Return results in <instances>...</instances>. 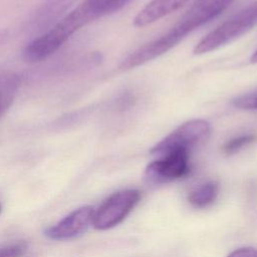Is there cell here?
I'll return each mask as SVG.
<instances>
[{
  "instance_id": "cell-1",
  "label": "cell",
  "mask_w": 257,
  "mask_h": 257,
  "mask_svg": "<svg viewBox=\"0 0 257 257\" xmlns=\"http://www.w3.org/2000/svg\"><path fill=\"white\" fill-rule=\"evenodd\" d=\"M235 0H195L178 22L160 37L144 44L120 63L122 70L144 65L171 50L194 30L218 17Z\"/></svg>"
},
{
  "instance_id": "cell-2",
  "label": "cell",
  "mask_w": 257,
  "mask_h": 257,
  "mask_svg": "<svg viewBox=\"0 0 257 257\" xmlns=\"http://www.w3.org/2000/svg\"><path fill=\"white\" fill-rule=\"evenodd\" d=\"M91 22L78 5L54 26L34 37L24 48L23 58L39 62L56 52L78 29Z\"/></svg>"
},
{
  "instance_id": "cell-3",
  "label": "cell",
  "mask_w": 257,
  "mask_h": 257,
  "mask_svg": "<svg viewBox=\"0 0 257 257\" xmlns=\"http://www.w3.org/2000/svg\"><path fill=\"white\" fill-rule=\"evenodd\" d=\"M257 25V0L203 37L195 46L197 55L209 53L243 36Z\"/></svg>"
},
{
  "instance_id": "cell-4",
  "label": "cell",
  "mask_w": 257,
  "mask_h": 257,
  "mask_svg": "<svg viewBox=\"0 0 257 257\" xmlns=\"http://www.w3.org/2000/svg\"><path fill=\"white\" fill-rule=\"evenodd\" d=\"M210 134L211 125L207 120L201 118L188 120L153 147L151 154L160 157L172 152L190 153L191 150L204 144Z\"/></svg>"
},
{
  "instance_id": "cell-5",
  "label": "cell",
  "mask_w": 257,
  "mask_h": 257,
  "mask_svg": "<svg viewBox=\"0 0 257 257\" xmlns=\"http://www.w3.org/2000/svg\"><path fill=\"white\" fill-rule=\"evenodd\" d=\"M138 190L126 189L110 195L95 211L92 225L97 230H107L123 221L140 201Z\"/></svg>"
},
{
  "instance_id": "cell-6",
  "label": "cell",
  "mask_w": 257,
  "mask_h": 257,
  "mask_svg": "<svg viewBox=\"0 0 257 257\" xmlns=\"http://www.w3.org/2000/svg\"><path fill=\"white\" fill-rule=\"evenodd\" d=\"M189 172V153L172 152L150 163L146 168L145 178L152 185H161L184 178Z\"/></svg>"
},
{
  "instance_id": "cell-7",
  "label": "cell",
  "mask_w": 257,
  "mask_h": 257,
  "mask_svg": "<svg viewBox=\"0 0 257 257\" xmlns=\"http://www.w3.org/2000/svg\"><path fill=\"white\" fill-rule=\"evenodd\" d=\"M95 209L92 206H82L63 217L56 224L44 231L46 238L55 241L70 240L82 235L92 225Z\"/></svg>"
},
{
  "instance_id": "cell-8",
  "label": "cell",
  "mask_w": 257,
  "mask_h": 257,
  "mask_svg": "<svg viewBox=\"0 0 257 257\" xmlns=\"http://www.w3.org/2000/svg\"><path fill=\"white\" fill-rule=\"evenodd\" d=\"M77 0H44L27 23V31L36 36L63 19Z\"/></svg>"
},
{
  "instance_id": "cell-9",
  "label": "cell",
  "mask_w": 257,
  "mask_h": 257,
  "mask_svg": "<svg viewBox=\"0 0 257 257\" xmlns=\"http://www.w3.org/2000/svg\"><path fill=\"white\" fill-rule=\"evenodd\" d=\"M189 0H151L134 19L137 27L148 26L184 6Z\"/></svg>"
},
{
  "instance_id": "cell-10",
  "label": "cell",
  "mask_w": 257,
  "mask_h": 257,
  "mask_svg": "<svg viewBox=\"0 0 257 257\" xmlns=\"http://www.w3.org/2000/svg\"><path fill=\"white\" fill-rule=\"evenodd\" d=\"M21 85L20 76L7 69L0 70V117L9 109Z\"/></svg>"
},
{
  "instance_id": "cell-11",
  "label": "cell",
  "mask_w": 257,
  "mask_h": 257,
  "mask_svg": "<svg viewBox=\"0 0 257 257\" xmlns=\"http://www.w3.org/2000/svg\"><path fill=\"white\" fill-rule=\"evenodd\" d=\"M132 0H83L79 5L90 21L122 9Z\"/></svg>"
},
{
  "instance_id": "cell-12",
  "label": "cell",
  "mask_w": 257,
  "mask_h": 257,
  "mask_svg": "<svg viewBox=\"0 0 257 257\" xmlns=\"http://www.w3.org/2000/svg\"><path fill=\"white\" fill-rule=\"evenodd\" d=\"M219 184L216 181H208L198 186L189 195V203L196 208H205L211 205L217 198Z\"/></svg>"
},
{
  "instance_id": "cell-13",
  "label": "cell",
  "mask_w": 257,
  "mask_h": 257,
  "mask_svg": "<svg viewBox=\"0 0 257 257\" xmlns=\"http://www.w3.org/2000/svg\"><path fill=\"white\" fill-rule=\"evenodd\" d=\"M257 137L255 134H242L228 140L222 147V151L227 156H232L242 149L248 147L256 141Z\"/></svg>"
},
{
  "instance_id": "cell-14",
  "label": "cell",
  "mask_w": 257,
  "mask_h": 257,
  "mask_svg": "<svg viewBox=\"0 0 257 257\" xmlns=\"http://www.w3.org/2000/svg\"><path fill=\"white\" fill-rule=\"evenodd\" d=\"M232 105L243 110H257V89L238 95L232 99Z\"/></svg>"
},
{
  "instance_id": "cell-15",
  "label": "cell",
  "mask_w": 257,
  "mask_h": 257,
  "mask_svg": "<svg viewBox=\"0 0 257 257\" xmlns=\"http://www.w3.org/2000/svg\"><path fill=\"white\" fill-rule=\"evenodd\" d=\"M28 250L25 241H17L0 247V257H23Z\"/></svg>"
},
{
  "instance_id": "cell-16",
  "label": "cell",
  "mask_w": 257,
  "mask_h": 257,
  "mask_svg": "<svg viewBox=\"0 0 257 257\" xmlns=\"http://www.w3.org/2000/svg\"><path fill=\"white\" fill-rule=\"evenodd\" d=\"M228 257H257V249L253 247H243L233 251Z\"/></svg>"
},
{
  "instance_id": "cell-17",
  "label": "cell",
  "mask_w": 257,
  "mask_h": 257,
  "mask_svg": "<svg viewBox=\"0 0 257 257\" xmlns=\"http://www.w3.org/2000/svg\"><path fill=\"white\" fill-rule=\"evenodd\" d=\"M7 36H8V31L7 30H0V45L5 41Z\"/></svg>"
},
{
  "instance_id": "cell-18",
  "label": "cell",
  "mask_w": 257,
  "mask_h": 257,
  "mask_svg": "<svg viewBox=\"0 0 257 257\" xmlns=\"http://www.w3.org/2000/svg\"><path fill=\"white\" fill-rule=\"evenodd\" d=\"M250 61H251L252 63H257V49H256V50L253 52V54L251 55Z\"/></svg>"
},
{
  "instance_id": "cell-19",
  "label": "cell",
  "mask_w": 257,
  "mask_h": 257,
  "mask_svg": "<svg viewBox=\"0 0 257 257\" xmlns=\"http://www.w3.org/2000/svg\"><path fill=\"white\" fill-rule=\"evenodd\" d=\"M1 211H2V206H1V204H0V213H1Z\"/></svg>"
}]
</instances>
